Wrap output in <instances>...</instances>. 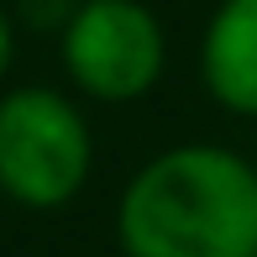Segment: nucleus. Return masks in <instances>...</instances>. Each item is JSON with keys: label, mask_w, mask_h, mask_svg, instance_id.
Masks as SVG:
<instances>
[{"label": "nucleus", "mask_w": 257, "mask_h": 257, "mask_svg": "<svg viewBox=\"0 0 257 257\" xmlns=\"http://www.w3.org/2000/svg\"><path fill=\"white\" fill-rule=\"evenodd\" d=\"M110 226L126 257H257V163L179 142L132 173Z\"/></svg>", "instance_id": "1"}, {"label": "nucleus", "mask_w": 257, "mask_h": 257, "mask_svg": "<svg viewBox=\"0 0 257 257\" xmlns=\"http://www.w3.org/2000/svg\"><path fill=\"white\" fill-rule=\"evenodd\" d=\"M95 173V132L79 100L48 84L0 89V194L21 210H63Z\"/></svg>", "instance_id": "2"}, {"label": "nucleus", "mask_w": 257, "mask_h": 257, "mask_svg": "<svg viewBox=\"0 0 257 257\" xmlns=\"http://www.w3.org/2000/svg\"><path fill=\"white\" fill-rule=\"evenodd\" d=\"M68 84L95 105H132L153 95L168 68V37L147 0H79L58 32Z\"/></svg>", "instance_id": "3"}, {"label": "nucleus", "mask_w": 257, "mask_h": 257, "mask_svg": "<svg viewBox=\"0 0 257 257\" xmlns=\"http://www.w3.org/2000/svg\"><path fill=\"white\" fill-rule=\"evenodd\" d=\"M200 84L226 115L257 121V0H220L200 32Z\"/></svg>", "instance_id": "4"}, {"label": "nucleus", "mask_w": 257, "mask_h": 257, "mask_svg": "<svg viewBox=\"0 0 257 257\" xmlns=\"http://www.w3.org/2000/svg\"><path fill=\"white\" fill-rule=\"evenodd\" d=\"M79 11V0H16V16L32 32H63V21Z\"/></svg>", "instance_id": "5"}, {"label": "nucleus", "mask_w": 257, "mask_h": 257, "mask_svg": "<svg viewBox=\"0 0 257 257\" xmlns=\"http://www.w3.org/2000/svg\"><path fill=\"white\" fill-rule=\"evenodd\" d=\"M11 63H16V16L0 6V84H6Z\"/></svg>", "instance_id": "6"}]
</instances>
